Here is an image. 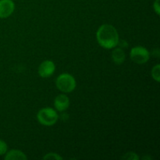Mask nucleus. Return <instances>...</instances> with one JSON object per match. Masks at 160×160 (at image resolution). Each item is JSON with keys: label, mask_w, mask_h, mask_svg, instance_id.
<instances>
[{"label": "nucleus", "mask_w": 160, "mask_h": 160, "mask_svg": "<svg viewBox=\"0 0 160 160\" xmlns=\"http://www.w3.org/2000/svg\"><path fill=\"white\" fill-rule=\"evenodd\" d=\"M98 43L102 48L110 49L117 46L119 42V34L117 29L110 24H103L96 32Z\"/></svg>", "instance_id": "f257e3e1"}, {"label": "nucleus", "mask_w": 160, "mask_h": 160, "mask_svg": "<svg viewBox=\"0 0 160 160\" xmlns=\"http://www.w3.org/2000/svg\"><path fill=\"white\" fill-rule=\"evenodd\" d=\"M56 84L57 88L63 93H70L76 88V81L72 75L62 73L56 78Z\"/></svg>", "instance_id": "f03ea898"}, {"label": "nucleus", "mask_w": 160, "mask_h": 160, "mask_svg": "<svg viewBox=\"0 0 160 160\" xmlns=\"http://www.w3.org/2000/svg\"><path fill=\"white\" fill-rule=\"evenodd\" d=\"M38 120L44 126H52L57 122L58 114L52 108H43L40 109L37 115Z\"/></svg>", "instance_id": "7ed1b4c3"}, {"label": "nucleus", "mask_w": 160, "mask_h": 160, "mask_svg": "<svg viewBox=\"0 0 160 160\" xmlns=\"http://www.w3.org/2000/svg\"><path fill=\"white\" fill-rule=\"evenodd\" d=\"M131 59L138 64H144L149 60L150 52L148 49L142 46H136L131 51Z\"/></svg>", "instance_id": "20e7f679"}, {"label": "nucleus", "mask_w": 160, "mask_h": 160, "mask_svg": "<svg viewBox=\"0 0 160 160\" xmlns=\"http://www.w3.org/2000/svg\"><path fill=\"white\" fill-rule=\"evenodd\" d=\"M56 70V66L51 60H45L40 64L38 67V74L43 78L51 77Z\"/></svg>", "instance_id": "39448f33"}, {"label": "nucleus", "mask_w": 160, "mask_h": 160, "mask_svg": "<svg viewBox=\"0 0 160 160\" xmlns=\"http://www.w3.org/2000/svg\"><path fill=\"white\" fill-rule=\"evenodd\" d=\"M15 4L12 0H0V18L9 17L13 12Z\"/></svg>", "instance_id": "423d86ee"}, {"label": "nucleus", "mask_w": 160, "mask_h": 160, "mask_svg": "<svg viewBox=\"0 0 160 160\" xmlns=\"http://www.w3.org/2000/svg\"><path fill=\"white\" fill-rule=\"evenodd\" d=\"M55 108L59 112H63L66 109H68L70 106V100L69 98L64 94H60L57 95L54 100Z\"/></svg>", "instance_id": "0eeeda50"}, {"label": "nucleus", "mask_w": 160, "mask_h": 160, "mask_svg": "<svg viewBox=\"0 0 160 160\" xmlns=\"http://www.w3.org/2000/svg\"><path fill=\"white\" fill-rule=\"evenodd\" d=\"M112 58L113 62L116 64H122L125 61L126 59V55H125L124 51L123 48L119 47V48H115L112 52Z\"/></svg>", "instance_id": "6e6552de"}, {"label": "nucleus", "mask_w": 160, "mask_h": 160, "mask_svg": "<svg viewBox=\"0 0 160 160\" xmlns=\"http://www.w3.org/2000/svg\"><path fill=\"white\" fill-rule=\"evenodd\" d=\"M5 159L6 160H27L28 157L23 152L20 150L12 149L6 153Z\"/></svg>", "instance_id": "1a4fd4ad"}, {"label": "nucleus", "mask_w": 160, "mask_h": 160, "mask_svg": "<svg viewBox=\"0 0 160 160\" xmlns=\"http://www.w3.org/2000/svg\"><path fill=\"white\" fill-rule=\"evenodd\" d=\"M152 77L156 82L160 81V65L156 64L152 69Z\"/></svg>", "instance_id": "9d476101"}, {"label": "nucleus", "mask_w": 160, "mask_h": 160, "mask_svg": "<svg viewBox=\"0 0 160 160\" xmlns=\"http://www.w3.org/2000/svg\"><path fill=\"white\" fill-rule=\"evenodd\" d=\"M44 159L47 160V159H51V160H62L63 158L62 156H59V154L57 153H54V152H50L48 153V154L45 155V156L43 157Z\"/></svg>", "instance_id": "9b49d317"}, {"label": "nucleus", "mask_w": 160, "mask_h": 160, "mask_svg": "<svg viewBox=\"0 0 160 160\" xmlns=\"http://www.w3.org/2000/svg\"><path fill=\"white\" fill-rule=\"evenodd\" d=\"M122 159L125 160H138L139 156H138L135 152H130L126 153V154L122 157Z\"/></svg>", "instance_id": "f8f14e48"}, {"label": "nucleus", "mask_w": 160, "mask_h": 160, "mask_svg": "<svg viewBox=\"0 0 160 160\" xmlns=\"http://www.w3.org/2000/svg\"><path fill=\"white\" fill-rule=\"evenodd\" d=\"M7 149L8 146L6 142L3 140L0 139V156H2V155L6 154L7 152Z\"/></svg>", "instance_id": "ddd939ff"}, {"label": "nucleus", "mask_w": 160, "mask_h": 160, "mask_svg": "<svg viewBox=\"0 0 160 160\" xmlns=\"http://www.w3.org/2000/svg\"><path fill=\"white\" fill-rule=\"evenodd\" d=\"M153 9L157 15L160 14V0H156L153 3Z\"/></svg>", "instance_id": "4468645a"}, {"label": "nucleus", "mask_w": 160, "mask_h": 160, "mask_svg": "<svg viewBox=\"0 0 160 160\" xmlns=\"http://www.w3.org/2000/svg\"><path fill=\"white\" fill-rule=\"evenodd\" d=\"M142 159H151V158L148 157V156H145V157H143Z\"/></svg>", "instance_id": "2eb2a0df"}]
</instances>
